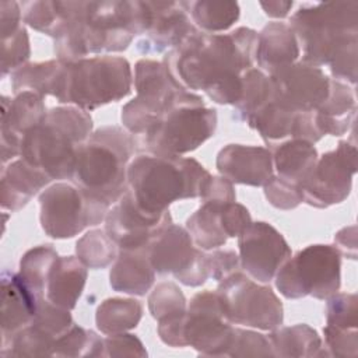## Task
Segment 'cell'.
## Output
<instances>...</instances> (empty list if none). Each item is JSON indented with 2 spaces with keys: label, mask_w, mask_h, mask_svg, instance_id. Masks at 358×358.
Instances as JSON below:
<instances>
[{
  "label": "cell",
  "mask_w": 358,
  "mask_h": 358,
  "mask_svg": "<svg viewBox=\"0 0 358 358\" xmlns=\"http://www.w3.org/2000/svg\"><path fill=\"white\" fill-rule=\"evenodd\" d=\"M257 32L239 27L229 34L196 31L169 50L164 63L189 91H204L218 105H235L242 94V74L255 64Z\"/></svg>",
  "instance_id": "6da1fadb"
},
{
  "label": "cell",
  "mask_w": 358,
  "mask_h": 358,
  "mask_svg": "<svg viewBox=\"0 0 358 358\" xmlns=\"http://www.w3.org/2000/svg\"><path fill=\"white\" fill-rule=\"evenodd\" d=\"M144 1H81L69 29L55 39L56 59L73 63L88 57L123 52L134 36L145 32Z\"/></svg>",
  "instance_id": "7a4b0ae2"
},
{
  "label": "cell",
  "mask_w": 358,
  "mask_h": 358,
  "mask_svg": "<svg viewBox=\"0 0 358 358\" xmlns=\"http://www.w3.org/2000/svg\"><path fill=\"white\" fill-rule=\"evenodd\" d=\"M210 172L194 158L141 154L127 168V190L150 215H162L178 200L199 197Z\"/></svg>",
  "instance_id": "3957f363"
},
{
  "label": "cell",
  "mask_w": 358,
  "mask_h": 358,
  "mask_svg": "<svg viewBox=\"0 0 358 358\" xmlns=\"http://www.w3.org/2000/svg\"><path fill=\"white\" fill-rule=\"evenodd\" d=\"M92 127L87 110L71 105L52 108L42 123L24 136L20 157L50 180L71 179L77 151L92 134Z\"/></svg>",
  "instance_id": "277c9868"
},
{
  "label": "cell",
  "mask_w": 358,
  "mask_h": 358,
  "mask_svg": "<svg viewBox=\"0 0 358 358\" xmlns=\"http://www.w3.org/2000/svg\"><path fill=\"white\" fill-rule=\"evenodd\" d=\"M302 60L330 66L347 52L358 50V1L303 3L289 18Z\"/></svg>",
  "instance_id": "5b68a950"
},
{
  "label": "cell",
  "mask_w": 358,
  "mask_h": 358,
  "mask_svg": "<svg viewBox=\"0 0 358 358\" xmlns=\"http://www.w3.org/2000/svg\"><path fill=\"white\" fill-rule=\"evenodd\" d=\"M134 145L133 134L126 129L99 127L78 148L71 182L112 207L127 190Z\"/></svg>",
  "instance_id": "8992f818"
},
{
  "label": "cell",
  "mask_w": 358,
  "mask_h": 358,
  "mask_svg": "<svg viewBox=\"0 0 358 358\" xmlns=\"http://www.w3.org/2000/svg\"><path fill=\"white\" fill-rule=\"evenodd\" d=\"M130 63L120 56H91L64 63L55 98L60 103L94 110L131 92Z\"/></svg>",
  "instance_id": "52a82bcc"
},
{
  "label": "cell",
  "mask_w": 358,
  "mask_h": 358,
  "mask_svg": "<svg viewBox=\"0 0 358 358\" xmlns=\"http://www.w3.org/2000/svg\"><path fill=\"white\" fill-rule=\"evenodd\" d=\"M133 83L137 95L122 108V123L130 134L143 136L175 108L204 106L203 98L185 88L164 62L138 60Z\"/></svg>",
  "instance_id": "ba28073f"
},
{
  "label": "cell",
  "mask_w": 358,
  "mask_h": 358,
  "mask_svg": "<svg viewBox=\"0 0 358 358\" xmlns=\"http://www.w3.org/2000/svg\"><path fill=\"white\" fill-rule=\"evenodd\" d=\"M275 287L287 299H327L341 285V256L331 245H309L289 257L275 274Z\"/></svg>",
  "instance_id": "9c48e42d"
},
{
  "label": "cell",
  "mask_w": 358,
  "mask_h": 358,
  "mask_svg": "<svg viewBox=\"0 0 358 358\" xmlns=\"http://www.w3.org/2000/svg\"><path fill=\"white\" fill-rule=\"evenodd\" d=\"M39 221L53 239H70L105 221L110 208L73 182H56L39 194Z\"/></svg>",
  "instance_id": "30bf717a"
},
{
  "label": "cell",
  "mask_w": 358,
  "mask_h": 358,
  "mask_svg": "<svg viewBox=\"0 0 358 358\" xmlns=\"http://www.w3.org/2000/svg\"><path fill=\"white\" fill-rule=\"evenodd\" d=\"M217 110L206 106H179L165 113L141 137L148 154L178 157L194 151L217 129Z\"/></svg>",
  "instance_id": "8fae6325"
},
{
  "label": "cell",
  "mask_w": 358,
  "mask_h": 358,
  "mask_svg": "<svg viewBox=\"0 0 358 358\" xmlns=\"http://www.w3.org/2000/svg\"><path fill=\"white\" fill-rule=\"evenodd\" d=\"M217 292L229 323L271 331L282 324L284 308L274 291L242 271L220 281Z\"/></svg>",
  "instance_id": "7c38bea8"
},
{
  "label": "cell",
  "mask_w": 358,
  "mask_h": 358,
  "mask_svg": "<svg viewBox=\"0 0 358 358\" xmlns=\"http://www.w3.org/2000/svg\"><path fill=\"white\" fill-rule=\"evenodd\" d=\"M235 327L224 313V305L217 291L204 289L193 295L186 316L183 336L186 345L200 355L224 357L234 341Z\"/></svg>",
  "instance_id": "4fadbf2b"
},
{
  "label": "cell",
  "mask_w": 358,
  "mask_h": 358,
  "mask_svg": "<svg viewBox=\"0 0 358 358\" xmlns=\"http://www.w3.org/2000/svg\"><path fill=\"white\" fill-rule=\"evenodd\" d=\"M357 158V147L348 141H340L334 150L319 157L312 173L301 186L303 203L315 208L343 203L352 189Z\"/></svg>",
  "instance_id": "5bb4252c"
},
{
  "label": "cell",
  "mask_w": 358,
  "mask_h": 358,
  "mask_svg": "<svg viewBox=\"0 0 358 358\" xmlns=\"http://www.w3.org/2000/svg\"><path fill=\"white\" fill-rule=\"evenodd\" d=\"M241 270L257 282H270L291 257V248L281 232L264 221L250 222L238 236Z\"/></svg>",
  "instance_id": "9a60e30c"
},
{
  "label": "cell",
  "mask_w": 358,
  "mask_h": 358,
  "mask_svg": "<svg viewBox=\"0 0 358 358\" xmlns=\"http://www.w3.org/2000/svg\"><path fill=\"white\" fill-rule=\"evenodd\" d=\"M273 101L299 113L316 110L327 98L330 78L320 67L295 62L268 76Z\"/></svg>",
  "instance_id": "2e32d148"
},
{
  "label": "cell",
  "mask_w": 358,
  "mask_h": 358,
  "mask_svg": "<svg viewBox=\"0 0 358 358\" xmlns=\"http://www.w3.org/2000/svg\"><path fill=\"white\" fill-rule=\"evenodd\" d=\"M169 210L162 215H150L133 200L129 190L109 208L105 217V231L119 249L145 248L169 224Z\"/></svg>",
  "instance_id": "e0dca14e"
},
{
  "label": "cell",
  "mask_w": 358,
  "mask_h": 358,
  "mask_svg": "<svg viewBox=\"0 0 358 358\" xmlns=\"http://www.w3.org/2000/svg\"><path fill=\"white\" fill-rule=\"evenodd\" d=\"M147 28L137 42L143 55L169 52L199 31L185 7V1H144Z\"/></svg>",
  "instance_id": "ac0fdd59"
},
{
  "label": "cell",
  "mask_w": 358,
  "mask_h": 358,
  "mask_svg": "<svg viewBox=\"0 0 358 358\" xmlns=\"http://www.w3.org/2000/svg\"><path fill=\"white\" fill-rule=\"evenodd\" d=\"M43 96L25 91L14 99L1 96V161L6 164L14 157H20L24 136L42 123L48 110Z\"/></svg>",
  "instance_id": "d6986e66"
},
{
  "label": "cell",
  "mask_w": 358,
  "mask_h": 358,
  "mask_svg": "<svg viewBox=\"0 0 358 358\" xmlns=\"http://www.w3.org/2000/svg\"><path fill=\"white\" fill-rule=\"evenodd\" d=\"M215 168L221 176L232 183L264 186L274 175L271 152L267 147L228 144L215 158Z\"/></svg>",
  "instance_id": "ffe728a7"
},
{
  "label": "cell",
  "mask_w": 358,
  "mask_h": 358,
  "mask_svg": "<svg viewBox=\"0 0 358 358\" xmlns=\"http://www.w3.org/2000/svg\"><path fill=\"white\" fill-rule=\"evenodd\" d=\"M147 250L155 273L176 277L189 268L199 248L194 246L186 228L172 222L150 242Z\"/></svg>",
  "instance_id": "44dd1931"
},
{
  "label": "cell",
  "mask_w": 358,
  "mask_h": 358,
  "mask_svg": "<svg viewBox=\"0 0 358 358\" xmlns=\"http://www.w3.org/2000/svg\"><path fill=\"white\" fill-rule=\"evenodd\" d=\"M38 303L18 273H1V347L32 322Z\"/></svg>",
  "instance_id": "7402d4cb"
},
{
  "label": "cell",
  "mask_w": 358,
  "mask_h": 358,
  "mask_svg": "<svg viewBox=\"0 0 358 358\" xmlns=\"http://www.w3.org/2000/svg\"><path fill=\"white\" fill-rule=\"evenodd\" d=\"M299 57L301 48L288 24L273 21L257 34L255 63L267 76L298 62Z\"/></svg>",
  "instance_id": "603a6c76"
},
{
  "label": "cell",
  "mask_w": 358,
  "mask_h": 358,
  "mask_svg": "<svg viewBox=\"0 0 358 358\" xmlns=\"http://www.w3.org/2000/svg\"><path fill=\"white\" fill-rule=\"evenodd\" d=\"M155 280V270L151 266L148 250L138 249H119L109 271V284L113 291L127 295H145Z\"/></svg>",
  "instance_id": "cb8c5ba5"
},
{
  "label": "cell",
  "mask_w": 358,
  "mask_h": 358,
  "mask_svg": "<svg viewBox=\"0 0 358 358\" xmlns=\"http://www.w3.org/2000/svg\"><path fill=\"white\" fill-rule=\"evenodd\" d=\"M50 182V178L45 172L21 158L10 162L1 172V207L10 211L21 210Z\"/></svg>",
  "instance_id": "d4e9b609"
},
{
  "label": "cell",
  "mask_w": 358,
  "mask_h": 358,
  "mask_svg": "<svg viewBox=\"0 0 358 358\" xmlns=\"http://www.w3.org/2000/svg\"><path fill=\"white\" fill-rule=\"evenodd\" d=\"M355 95L352 88L338 80L330 78L329 95L315 110L317 127L323 136H343L355 123Z\"/></svg>",
  "instance_id": "484cf974"
},
{
  "label": "cell",
  "mask_w": 358,
  "mask_h": 358,
  "mask_svg": "<svg viewBox=\"0 0 358 358\" xmlns=\"http://www.w3.org/2000/svg\"><path fill=\"white\" fill-rule=\"evenodd\" d=\"M87 267L77 256H59L49 274L45 298L56 306L74 309L87 282Z\"/></svg>",
  "instance_id": "4316f807"
},
{
  "label": "cell",
  "mask_w": 358,
  "mask_h": 358,
  "mask_svg": "<svg viewBox=\"0 0 358 358\" xmlns=\"http://www.w3.org/2000/svg\"><path fill=\"white\" fill-rule=\"evenodd\" d=\"M81 1L34 0L22 3V21L32 29L55 39L60 38L73 24Z\"/></svg>",
  "instance_id": "83f0119b"
},
{
  "label": "cell",
  "mask_w": 358,
  "mask_h": 358,
  "mask_svg": "<svg viewBox=\"0 0 358 358\" xmlns=\"http://www.w3.org/2000/svg\"><path fill=\"white\" fill-rule=\"evenodd\" d=\"M271 152L277 176L302 186L317 162V151L312 143L289 138L267 147Z\"/></svg>",
  "instance_id": "f1b7e54d"
},
{
  "label": "cell",
  "mask_w": 358,
  "mask_h": 358,
  "mask_svg": "<svg viewBox=\"0 0 358 358\" xmlns=\"http://www.w3.org/2000/svg\"><path fill=\"white\" fill-rule=\"evenodd\" d=\"M267 338L273 357H329L317 331L305 323L278 326Z\"/></svg>",
  "instance_id": "f546056e"
},
{
  "label": "cell",
  "mask_w": 358,
  "mask_h": 358,
  "mask_svg": "<svg viewBox=\"0 0 358 358\" xmlns=\"http://www.w3.org/2000/svg\"><path fill=\"white\" fill-rule=\"evenodd\" d=\"M64 63L53 59L39 63H27L10 74L14 94L32 91L41 96H55Z\"/></svg>",
  "instance_id": "4dcf8cb0"
},
{
  "label": "cell",
  "mask_w": 358,
  "mask_h": 358,
  "mask_svg": "<svg viewBox=\"0 0 358 358\" xmlns=\"http://www.w3.org/2000/svg\"><path fill=\"white\" fill-rule=\"evenodd\" d=\"M224 204L201 203L186 220V229L196 248L214 250L227 243L228 236L221 225V208Z\"/></svg>",
  "instance_id": "1f68e13d"
},
{
  "label": "cell",
  "mask_w": 358,
  "mask_h": 358,
  "mask_svg": "<svg viewBox=\"0 0 358 358\" xmlns=\"http://www.w3.org/2000/svg\"><path fill=\"white\" fill-rule=\"evenodd\" d=\"M143 305L131 298H108L96 308L95 323L101 333L117 334L129 331L140 323Z\"/></svg>",
  "instance_id": "d6a6232c"
},
{
  "label": "cell",
  "mask_w": 358,
  "mask_h": 358,
  "mask_svg": "<svg viewBox=\"0 0 358 358\" xmlns=\"http://www.w3.org/2000/svg\"><path fill=\"white\" fill-rule=\"evenodd\" d=\"M185 7L196 28L207 34L229 29L241 15V7L236 1H185Z\"/></svg>",
  "instance_id": "836d02e7"
},
{
  "label": "cell",
  "mask_w": 358,
  "mask_h": 358,
  "mask_svg": "<svg viewBox=\"0 0 358 358\" xmlns=\"http://www.w3.org/2000/svg\"><path fill=\"white\" fill-rule=\"evenodd\" d=\"M57 257L52 245H39L27 250L20 260L18 274L39 301L45 298L49 274Z\"/></svg>",
  "instance_id": "e575fe53"
},
{
  "label": "cell",
  "mask_w": 358,
  "mask_h": 358,
  "mask_svg": "<svg viewBox=\"0 0 358 358\" xmlns=\"http://www.w3.org/2000/svg\"><path fill=\"white\" fill-rule=\"evenodd\" d=\"M273 101L270 77L260 69L252 67L242 74V94L235 106V117L246 122L263 106Z\"/></svg>",
  "instance_id": "d590c367"
},
{
  "label": "cell",
  "mask_w": 358,
  "mask_h": 358,
  "mask_svg": "<svg viewBox=\"0 0 358 358\" xmlns=\"http://www.w3.org/2000/svg\"><path fill=\"white\" fill-rule=\"evenodd\" d=\"M295 112H291L277 102L271 101L263 106L257 113L246 120L250 129L257 130L260 137L267 143V145L284 141L289 137Z\"/></svg>",
  "instance_id": "8d00e7d4"
},
{
  "label": "cell",
  "mask_w": 358,
  "mask_h": 358,
  "mask_svg": "<svg viewBox=\"0 0 358 358\" xmlns=\"http://www.w3.org/2000/svg\"><path fill=\"white\" fill-rule=\"evenodd\" d=\"M117 245L110 239L105 229H91L76 243V256L92 270L105 268L117 257Z\"/></svg>",
  "instance_id": "74e56055"
},
{
  "label": "cell",
  "mask_w": 358,
  "mask_h": 358,
  "mask_svg": "<svg viewBox=\"0 0 358 358\" xmlns=\"http://www.w3.org/2000/svg\"><path fill=\"white\" fill-rule=\"evenodd\" d=\"M56 338L34 323L21 329L4 347L1 357H52Z\"/></svg>",
  "instance_id": "f35d334b"
},
{
  "label": "cell",
  "mask_w": 358,
  "mask_h": 358,
  "mask_svg": "<svg viewBox=\"0 0 358 358\" xmlns=\"http://www.w3.org/2000/svg\"><path fill=\"white\" fill-rule=\"evenodd\" d=\"M52 357H103V338L78 324L55 341Z\"/></svg>",
  "instance_id": "ab89813d"
},
{
  "label": "cell",
  "mask_w": 358,
  "mask_h": 358,
  "mask_svg": "<svg viewBox=\"0 0 358 358\" xmlns=\"http://www.w3.org/2000/svg\"><path fill=\"white\" fill-rule=\"evenodd\" d=\"M148 309L151 316L159 322L162 319L185 313L187 303L182 289L176 284L161 282L148 296Z\"/></svg>",
  "instance_id": "60d3db41"
},
{
  "label": "cell",
  "mask_w": 358,
  "mask_h": 358,
  "mask_svg": "<svg viewBox=\"0 0 358 358\" xmlns=\"http://www.w3.org/2000/svg\"><path fill=\"white\" fill-rule=\"evenodd\" d=\"M326 324L341 329H357L358 298L354 292H336L326 299Z\"/></svg>",
  "instance_id": "b9f144b4"
},
{
  "label": "cell",
  "mask_w": 358,
  "mask_h": 358,
  "mask_svg": "<svg viewBox=\"0 0 358 358\" xmlns=\"http://www.w3.org/2000/svg\"><path fill=\"white\" fill-rule=\"evenodd\" d=\"M31 323L36 324L56 340L67 333L74 324L69 309L56 306L46 298L39 301L36 313Z\"/></svg>",
  "instance_id": "7bdbcfd3"
},
{
  "label": "cell",
  "mask_w": 358,
  "mask_h": 358,
  "mask_svg": "<svg viewBox=\"0 0 358 358\" xmlns=\"http://www.w3.org/2000/svg\"><path fill=\"white\" fill-rule=\"evenodd\" d=\"M29 56V36L25 27H21L14 35L1 39V77L27 64Z\"/></svg>",
  "instance_id": "ee69618b"
},
{
  "label": "cell",
  "mask_w": 358,
  "mask_h": 358,
  "mask_svg": "<svg viewBox=\"0 0 358 358\" xmlns=\"http://www.w3.org/2000/svg\"><path fill=\"white\" fill-rule=\"evenodd\" d=\"M263 189L267 201L278 210H292L303 201L301 186L277 175H273Z\"/></svg>",
  "instance_id": "f6af8a7d"
},
{
  "label": "cell",
  "mask_w": 358,
  "mask_h": 358,
  "mask_svg": "<svg viewBox=\"0 0 358 358\" xmlns=\"http://www.w3.org/2000/svg\"><path fill=\"white\" fill-rule=\"evenodd\" d=\"M228 357H273L267 336L253 330L235 327L234 341L227 354Z\"/></svg>",
  "instance_id": "bcb514c9"
},
{
  "label": "cell",
  "mask_w": 358,
  "mask_h": 358,
  "mask_svg": "<svg viewBox=\"0 0 358 358\" xmlns=\"http://www.w3.org/2000/svg\"><path fill=\"white\" fill-rule=\"evenodd\" d=\"M324 347L329 355L355 358L358 355L357 329H341L326 324L323 327Z\"/></svg>",
  "instance_id": "7dc6e473"
},
{
  "label": "cell",
  "mask_w": 358,
  "mask_h": 358,
  "mask_svg": "<svg viewBox=\"0 0 358 358\" xmlns=\"http://www.w3.org/2000/svg\"><path fill=\"white\" fill-rule=\"evenodd\" d=\"M103 357H147V351L138 337L124 331L103 338Z\"/></svg>",
  "instance_id": "c3c4849f"
},
{
  "label": "cell",
  "mask_w": 358,
  "mask_h": 358,
  "mask_svg": "<svg viewBox=\"0 0 358 358\" xmlns=\"http://www.w3.org/2000/svg\"><path fill=\"white\" fill-rule=\"evenodd\" d=\"M199 197L201 203H218V204H227L236 200L234 183L224 176H214L211 173L204 180L200 189Z\"/></svg>",
  "instance_id": "681fc988"
},
{
  "label": "cell",
  "mask_w": 358,
  "mask_h": 358,
  "mask_svg": "<svg viewBox=\"0 0 358 358\" xmlns=\"http://www.w3.org/2000/svg\"><path fill=\"white\" fill-rule=\"evenodd\" d=\"M207 262H208L210 278L218 282L232 275L234 273L241 271L239 255H236L235 250L232 249H224V250L215 249L211 253H207Z\"/></svg>",
  "instance_id": "f907efd6"
},
{
  "label": "cell",
  "mask_w": 358,
  "mask_h": 358,
  "mask_svg": "<svg viewBox=\"0 0 358 358\" xmlns=\"http://www.w3.org/2000/svg\"><path fill=\"white\" fill-rule=\"evenodd\" d=\"M252 222L249 210L236 203H227L221 208V225L228 238H238L241 232Z\"/></svg>",
  "instance_id": "816d5d0a"
},
{
  "label": "cell",
  "mask_w": 358,
  "mask_h": 358,
  "mask_svg": "<svg viewBox=\"0 0 358 358\" xmlns=\"http://www.w3.org/2000/svg\"><path fill=\"white\" fill-rule=\"evenodd\" d=\"M322 137H323V134L320 133L316 119H315V110L295 113L289 138L303 140V141L315 144L319 140H322Z\"/></svg>",
  "instance_id": "f5cc1de1"
},
{
  "label": "cell",
  "mask_w": 358,
  "mask_h": 358,
  "mask_svg": "<svg viewBox=\"0 0 358 358\" xmlns=\"http://www.w3.org/2000/svg\"><path fill=\"white\" fill-rule=\"evenodd\" d=\"M175 278L186 287H200L201 284H204L207 278H210L207 253L199 249L197 256L193 260V263L189 266V268H186L183 273H180Z\"/></svg>",
  "instance_id": "db71d44e"
},
{
  "label": "cell",
  "mask_w": 358,
  "mask_h": 358,
  "mask_svg": "<svg viewBox=\"0 0 358 358\" xmlns=\"http://www.w3.org/2000/svg\"><path fill=\"white\" fill-rule=\"evenodd\" d=\"M22 11L17 1L3 0L0 1V28L1 39H6L14 35L22 25Z\"/></svg>",
  "instance_id": "11a10c76"
},
{
  "label": "cell",
  "mask_w": 358,
  "mask_h": 358,
  "mask_svg": "<svg viewBox=\"0 0 358 358\" xmlns=\"http://www.w3.org/2000/svg\"><path fill=\"white\" fill-rule=\"evenodd\" d=\"M334 248L340 253V256H345L347 259H357V225H350L340 229L334 235Z\"/></svg>",
  "instance_id": "9f6ffc18"
},
{
  "label": "cell",
  "mask_w": 358,
  "mask_h": 358,
  "mask_svg": "<svg viewBox=\"0 0 358 358\" xmlns=\"http://www.w3.org/2000/svg\"><path fill=\"white\" fill-rule=\"evenodd\" d=\"M259 6L263 8L264 14L271 18H284L289 14L294 1H282V0H274V1H260Z\"/></svg>",
  "instance_id": "6f0895ef"
}]
</instances>
